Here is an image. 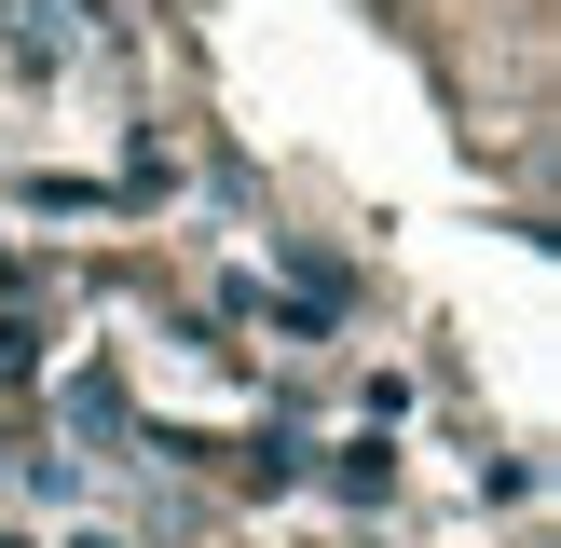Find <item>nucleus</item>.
Wrapping results in <instances>:
<instances>
[]
</instances>
